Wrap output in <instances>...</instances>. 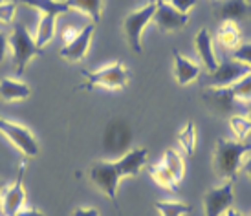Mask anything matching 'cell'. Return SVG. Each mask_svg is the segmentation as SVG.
<instances>
[{
  "label": "cell",
  "instance_id": "1",
  "mask_svg": "<svg viewBox=\"0 0 251 216\" xmlns=\"http://www.w3.org/2000/svg\"><path fill=\"white\" fill-rule=\"evenodd\" d=\"M147 158L149 152L147 148H130L125 156H121L119 160L112 161H98L94 163L90 168V181L96 187L103 192L105 196H108L116 207H118V187L119 183L125 178H136L141 172V168L147 165ZM119 211V207H118ZM121 213V211H119Z\"/></svg>",
  "mask_w": 251,
  "mask_h": 216
},
{
  "label": "cell",
  "instance_id": "2",
  "mask_svg": "<svg viewBox=\"0 0 251 216\" xmlns=\"http://www.w3.org/2000/svg\"><path fill=\"white\" fill-rule=\"evenodd\" d=\"M251 152V145L246 141L220 140L216 141L213 154V168L220 180L237 181V174L242 170L246 156Z\"/></svg>",
  "mask_w": 251,
  "mask_h": 216
},
{
  "label": "cell",
  "instance_id": "3",
  "mask_svg": "<svg viewBox=\"0 0 251 216\" xmlns=\"http://www.w3.org/2000/svg\"><path fill=\"white\" fill-rule=\"evenodd\" d=\"M134 140L132 125L128 123V119L116 116L106 123L103 130V154L110 160H119L121 156H125L130 150Z\"/></svg>",
  "mask_w": 251,
  "mask_h": 216
},
{
  "label": "cell",
  "instance_id": "4",
  "mask_svg": "<svg viewBox=\"0 0 251 216\" xmlns=\"http://www.w3.org/2000/svg\"><path fill=\"white\" fill-rule=\"evenodd\" d=\"M84 81L75 88L81 90H94V88H105V90H123L128 84V72L123 63H112L101 70L83 72Z\"/></svg>",
  "mask_w": 251,
  "mask_h": 216
},
{
  "label": "cell",
  "instance_id": "5",
  "mask_svg": "<svg viewBox=\"0 0 251 216\" xmlns=\"http://www.w3.org/2000/svg\"><path fill=\"white\" fill-rule=\"evenodd\" d=\"M7 44L11 48L13 53V66L17 75H22L26 72V66L29 64V61L33 57L41 55L44 49H41L35 44V39L29 35V31L26 29L24 24L17 22L13 28V33L7 39Z\"/></svg>",
  "mask_w": 251,
  "mask_h": 216
},
{
  "label": "cell",
  "instance_id": "6",
  "mask_svg": "<svg viewBox=\"0 0 251 216\" xmlns=\"http://www.w3.org/2000/svg\"><path fill=\"white\" fill-rule=\"evenodd\" d=\"M203 105L207 110L216 114V116H244L246 103H240L229 86L218 88V86H207L202 94Z\"/></svg>",
  "mask_w": 251,
  "mask_h": 216
},
{
  "label": "cell",
  "instance_id": "7",
  "mask_svg": "<svg viewBox=\"0 0 251 216\" xmlns=\"http://www.w3.org/2000/svg\"><path fill=\"white\" fill-rule=\"evenodd\" d=\"M154 11H156V4L149 2L147 6L128 13L126 19L123 21V31H125L126 42H128L130 49L136 51V53L143 51V48H141V35H143V29L147 28V24L152 22Z\"/></svg>",
  "mask_w": 251,
  "mask_h": 216
},
{
  "label": "cell",
  "instance_id": "8",
  "mask_svg": "<svg viewBox=\"0 0 251 216\" xmlns=\"http://www.w3.org/2000/svg\"><path fill=\"white\" fill-rule=\"evenodd\" d=\"M235 181H224L222 185L209 189L203 194V215L205 216H224L235 203Z\"/></svg>",
  "mask_w": 251,
  "mask_h": 216
},
{
  "label": "cell",
  "instance_id": "9",
  "mask_svg": "<svg viewBox=\"0 0 251 216\" xmlns=\"http://www.w3.org/2000/svg\"><path fill=\"white\" fill-rule=\"evenodd\" d=\"M0 134H4L7 140L11 141L26 158H33V156L39 154L37 138L33 136V132H31L29 128H26V126L0 118Z\"/></svg>",
  "mask_w": 251,
  "mask_h": 216
},
{
  "label": "cell",
  "instance_id": "10",
  "mask_svg": "<svg viewBox=\"0 0 251 216\" xmlns=\"http://www.w3.org/2000/svg\"><path fill=\"white\" fill-rule=\"evenodd\" d=\"M24 172H26V163L22 161L15 183H11L9 187L4 189V192L0 196V211H2V216H15L19 211L24 209V203H26Z\"/></svg>",
  "mask_w": 251,
  "mask_h": 216
},
{
  "label": "cell",
  "instance_id": "11",
  "mask_svg": "<svg viewBox=\"0 0 251 216\" xmlns=\"http://www.w3.org/2000/svg\"><path fill=\"white\" fill-rule=\"evenodd\" d=\"M189 19H191L189 15L180 13L171 4H156L152 22L161 33H173V31H180L185 28L189 24Z\"/></svg>",
  "mask_w": 251,
  "mask_h": 216
},
{
  "label": "cell",
  "instance_id": "12",
  "mask_svg": "<svg viewBox=\"0 0 251 216\" xmlns=\"http://www.w3.org/2000/svg\"><path fill=\"white\" fill-rule=\"evenodd\" d=\"M250 68L246 64L238 63V61H226V63L218 64L213 73H207V84L209 86H218V88H226V86H231L237 81H240L244 75L250 73Z\"/></svg>",
  "mask_w": 251,
  "mask_h": 216
},
{
  "label": "cell",
  "instance_id": "13",
  "mask_svg": "<svg viewBox=\"0 0 251 216\" xmlns=\"http://www.w3.org/2000/svg\"><path fill=\"white\" fill-rule=\"evenodd\" d=\"M215 19L222 22H238L248 21L251 17V4L248 0H220L215 2Z\"/></svg>",
  "mask_w": 251,
  "mask_h": 216
},
{
  "label": "cell",
  "instance_id": "14",
  "mask_svg": "<svg viewBox=\"0 0 251 216\" xmlns=\"http://www.w3.org/2000/svg\"><path fill=\"white\" fill-rule=\"evenodd\" d=\"M94 33H96V24L84 26L74 41L68 42V44H64L63 48H61L59 55L63 57V59H66L68 63H79V61H83L84 55H86V51H88V48H90V42H92V39H94Z\"/></svg>",
  "mask_w": 251,
  "mask_h": 216
},
{
  "label": "cell",
  "instance_id": "15",
  "mask_svg": "<svg viewBox=\"0 0 251 216\" xmlns=\"http://www.w3.org/2000/svg\"><path fill=\"white\" fill-rule=\"evenodd\" d=\"M195 48L198 57H200V61H202L203 68L207 70V73H213L218 68V61H216L215 46H213V37H211L207 28H202L196 33Z\"/></svg>",
  "mask_w": 251,
  "mask_h": 216
},
{
  "label": "cell",
  "instance_id": "16",
  "mask_svg": "<svg viewBox=\"0 0 251 216\" xmlns=\"http://www.w3.org/2000/svg\"><path fill=\"white\" fill-rule=\"evenodd\" d=\"M173 55H175V79L176 83L180 84V86H187V84L195 83L196 79L200 77V66L193 61H189L185 57L181 55L180 51H173Z\"/></svg>",
  "mask_w": 251,
  "mask_h": 216
},
{
  "label": "cell",
  "instance_id": "17",
  "mask_svg": "<svg viewBox=\"0 0 251 216\" xmlns=\"http://www.w3.org/2000/svg\"><path fill=\"white\" fill-rule=\"evenodd\" d=\"M29 96H31V90L26 83H22L19 79H11V77L0 79V99L11 103V101H24Z\"/></svg>",
  "mask_w": 251,
  "mask_h": 216
},
{
  "label": "cell",
  "instance_id": "18",
  "mask_svg": "<svg viewBox=\"0 0 251 216\" xmlns=\"http://www.w3.org/2000/svg\"><path fill=\"white\" fill-rule=\"evenodd\" d=\"M218 42L224 48L227 49H237L242 44V33L240 28L235 22H222V26L218 29Z\"/></svg>",
  "mask_w": 251,
  "mask_h": 216
},
{
  "label": "cell",
  "instance_id": "19",
  "mask_svg": "<svg viewBox=\"0 0 251 216\" xmlns=\"http://www.w3.org/2000/svg\"><path fill=\"white\" fill-rule=\"evenodd\" d=\"M21 4H26V6H31L42 11L44 15H64L70 13V7L64 0H19Z\"/></svg>",
  "mask_w": 251,
  "mask_h": 216
},
{
  "label": "cell",
  "instance_id": "20",
  "mask_svg": "<svg viewBox=\"0 0 251 216\" xmlns=\"http://www.w3.org/2000/svg\"><path fill=\"white\" fill-rule=\"evenodd\" d=\"M68 7L81 11V13L88 15L94 24L101 21V9H103V0H64Z\"/></svg>",
  "mask_w": 251,
  "mask_h": 216
},
{
  "label": "cell",
  "instance_id": "21",
  "mask_svg": "<svg viewBox=\"0 0 251 216\" xmlns=\"http://www.w3.org/2000/svg\"><path fill=\"white\" fill-rule=\"evenodd\" d=\"M55 15H42L41 22H39V28H37V35L33 37L35 44L41 49H44V46L55 37Z\"/></svg>",
  "mask_w": 251,
  "mask_h": 216
},
{
  "label": "cell",
  "instance_id": "22",
  "mask_svg": "<svg viewBox=\"0 0 251 216\" xmlns=\"http://www.w3.org/2000/svg\"><path fill=\"white\" fill-rule=\"evenodd\" d=\"M161 163L167 167V170L171 174L175 176V180L180 183L183 180V176H185V161L181 158V154L175 148H167L165 154H163V160Z\"/></svg>",
  "mask_w": 251,
  "mask_h": 216
},
{
  "label": "cell",
  "instance_id": "23",
  "mask_svg": "<svg viewBox=\"0 0 251 216\" xmlns=\"http://www.w3.org/2000/svg\"><path fill=\"white\" fill-rule=\"evenodd\" d=\"M149 174L154 180L156 185H160L161 189H167V191H176L178 187V181L175 180V176L167 170V167L163 163H156V165H151L149 167Z\"/></svg>",
  "mask_w": 251,
  "mask_h": 216
},
{
  "label": "cell",
  "instance_id": "24",
  "mask_svg": "<svg viewBox=\"0 0 251 216\" xmlns=\"http://www.w3.org/2000/svg\"><path fill=\"white\" fill-rule=\"evenodd\" d=\"M196 141H198V136H196L195 121H187L185 126L178 132V143L187 156H193L196 152Z\"/></svg>",
  "mask_w": 251,
  "mask_h": 216
},
{
  "label": "cell",
  "instance_id": "25",
  "mask_svg": "<svg viewBox=\"0 0 251 216\" xmlns=\"http://www.w3.org/2000/svg\"><path fill=\"white\" fill-rule=\"evenodd\" d=\"M154 209L160 216H185L193 211V207L183 202H154Z\"/></svg>",
  "mask_w": 251,
  "mask_h": 216
},
{
  "label": "cell",
  "instance_id": "26",
  "mask_svg": "<svg viewBox=\"0 0 251 216\" xmlns=\"http://www.w3.org/2000/svg\"><path fill=\"white\" fill-rule=\"evenodd\" d=\"M231 132L237 141H246L251 134V121L246 116H231L229 118Z\"/></svg>",
  "mask_w": 251,
  "mask_h": 216
},
{
  "label": "cell",
  "instance_id": "27",
  "mask_svg": "<svg viewBox=\"0 0 251 216\" xmlns=\"http://www.w3.org/2000/svg\"><path fill=\"white\" fill-rule=\"evenodd\" d=\"M229 88H231V92H233V96H235L240 103L251 101V72L248 75L242 77L240 81H237L235 84H231Z\"/></svg>",
  "mask_w": 251,
  "mask_h": 216
},
{
  "label": "cell",
  "instance_id": "28",
  "mask_svg": "<svg viewBox=\"0 0 251 216\" xmlns=\"http://www.w3.org/2000/svg\"><path fill=\"white\" fill-rule=\"evenodd\" d=\"M17 15V2H0V22L2 24H11Z\"/></svg>",
  "mask_w": 251,
  "mask_h": 216
},
{
  "label": "cell",
  "instance_id": "29",
  "mask_svg": "<svg viewBox=\"0 0 251 216\" xmlns=\"http://www.w3.org/2000/svg\"><path fill=\"white\" fill-rule=\"evenodd\" d=\"M233 57L235 61L246 64L251 70V42H242L237 49H233Z\"/></svg>",
  "mask_w": 251,
  "mask_h": 216
},
{
  "label": "cell",
  "instance_id": "30",
  "mask_svg": "<svg viewBox=\"0 0 251 216\" xmlns=\"http://www.w3.org/2000/svg\"><path fill=\"white\" fill-rule=\"evenodd\" d=\"M196 2H198V0H171L169 4L175 7V9H178L180 13L189 15V11L196 6Z\"/></svg>",
  "mask_w": 251,
  "mask_h": 216
},
{
  "label": "cell",
  "instance_id": "31",
  "mask_svg": "<svg viewBox=\"0 0 251 216\" xmlns=\"http://www.w3.org/2000/svg\"><path fill=\"white\" fill-rule=\"evenodd\" d=\"M72 216H99V211L96 207H77L74 209Z\"/></svg>",
  "mask_w": 251,
  "mask_h": 216
},
{
  "label": "cell",
  "instance_id": "32",
  "mask_svg": "<svg viewBox=\"0 0 251 216\" xmlns=\"http://www.w3.org/2000/svg\"><path fill=\"white\" fill-rule=\"evenodd\" d=\"M79 31H81V29H75V28H70V26H68V28L63 31V41L66 42V44L72 42L77 35H79Z\"/></svg>",
  "mask_w": 251,
  "mask_h": 216
},
{
  "label": "cell",
  "instance_id": "33",
  "mask_svg": "<svg viewBox=\"0 0 251 216\" xmlns=\"http://www.w3.org/2000/svg\"><path fill=\"white\" fill-rule=\"evenodd\" d=\"M7 37H6V33H2L0 31V63L4 61V57H6V51H7Z\"/></svg>",
  "mask_w": 251,
  "mask_h": 216
},
{
  "label": "cell",
  "instance_id": "34",
  "mask_svg": "<svg viewBox=\"0 0 251 216\" xmlns=\"http://www.w3.org/2000/svg\"><path fill=\"white\" fill-rule=\"evenodd\" d=\"M15 216H46V215L41 213V211H37V209H22V211H19Z\"/></svg>",
  "mask_w": 251,
  "mask_h": 216
},
{
  "label": "cell",
  "instance_id": "35",
  "mask_svg": "<svg viewBox=\"0 0 251 216\" xmlns=\"http://www.w3.org/2000/svg\"><path fill=\"white\" fill-rule=\"evenodd\" d=\"M242 170H244V174L251 180V152L248 154V156H246L244 165H242Z\"/></svg>",
  "mask_w": 251,
  "mask_h": 216
},
{
  "label": "cell",
  "instance_id": "36",
  "mask_svg": "<svg viewBox=\"0 0 251 216\" xmlns=\"http://www.w3.org/2000/svg\"><path fill=\"white\" fill-rule=\"evenodd\" d=\"M224 216H244V215H242L240 211L235 209V207H231V209L227 211V213H226V215H224Z\"/></svg>",
  "mask_w": 251,
  "mask_h": 216
},
{
  "label": "cell",
  "instance_id": "37",
  "mask_svg": "<svg viewBox=\"0 0 251 216\" xmlns=\"http://www.w3.org/2000/svg\"><path fill=\"white\" fill-rule=\"evenodd\" d=\"M244 116H246V118H248V119H250V121H251V101H248V103H246Z\"/></svg>",
  "mask_w": 251,
  "mask_h": 216
},
{
  "label": "cell",
  "instance_id": "38",
  "mask_svg": "<svg viewBox=\"0 0 251 216\" xmlns=\"http://www.w3.org/2000/svg\"><path fill=\"white\" fill-rule=\"evenodd\" d=\"M4 189H6V183L0 181V196H2V192H4ZM0 216H2V211H0Z\"/></svg>",
  "mask_w": 251,
  "mask_h": 216
},
{
  "label": "cell",
  "instance_id": "39",
  "mask_svg": "<svg viewBox=\"0 0 251 216\" xmlns=\"http://www.w3.org/2000/svg\"><path fill=\"white\" fill-rule=\"evenodd\" d=\"M151 2H154V4H169L171 0H151Z\"/></svg>",
  "mask_w": 251,
  "mask_h": 216
},
{
  "label": "cell",
  "instance_id": "40",
  "mask_svg": "<svg viewBox=\"0 0 251 216\" xmlns=\"http://www.w3.org/2000/svg\"><path fill=\"white\" fill-rule=\"evenodd\" d=\"M0 2H2V0H0Z\"/></svg>",
  "mask_w": 251,
  "mask_h": 216
}]
</instances>
